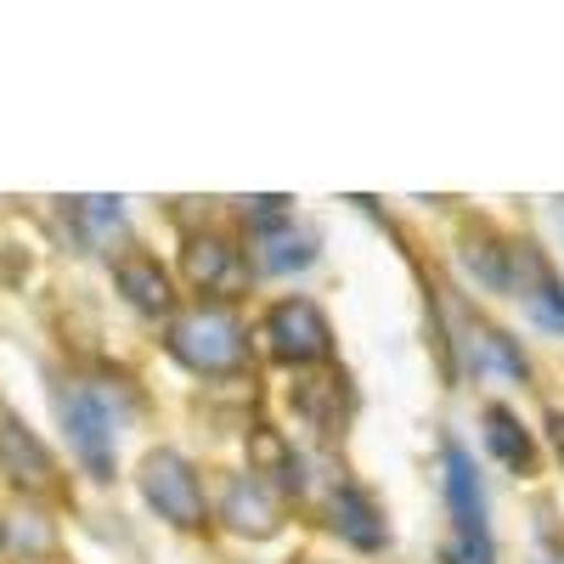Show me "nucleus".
Returning a JSON list of instances; mask_svg holds the SVG:
<instances>
[{"mask_svg":"<svg viewBox=\"0 0 564 564\" xmlns=\"http://www.w3.org/2000/svg\"><path fill=\"white\" fill-rule=\"evenodd\" d=\"M220 513H226V525L243 531V536H271L276 531V502H271V491L254 475H238V480L226 486Z\"/></svg>","mask_w":564,"mask_h":564,"instance_id":"nucleus-10","label":"nucleus"},{"mask_svg":"<svg viewBox=\"0 0 564 564\" xmlns=\"http://www.w3.org/2000/svg\"><path fill=\"white\" fill-rule=\"evenodd\" d=\"M536 564H564V536H547V542L536 547Z\"/></svg>","mask_w":564,"mask_h":564,"instance_id":"nucleus-20","label":"nucleus"},{"mask_svg":"<svg viewBox=\"0 0 564 564\" xmlns=\"http://www.w3.org/2000/svg\"><path fill=\"white\" fill-rule=\"evenodd\" d=\"M446 502H452V520H457V536L452 542H475V547H491L486 536V491H480V468L457 441H446Z\"/></svg>","mask_w":564,"mask_h":564,"instance_id":"nucleus-5","label":"nucleus"},{"mask_svg":"<svg viewBox=\"0 0 564 564\" xmlns=\"http://www.w3.org/2000/svg\"><path fill=\"white\" fill-rule=\"evenodd\" d=\"M249 452H254V475H265V480H276V486H300V463H294L289 441H282L276 430H254V435H249ZM265 480H260V486H265Z\"/></svg>","mask_w":564,"mask_h":564,"instance_id":"nucleus-15","label":"nucleus"},{"mask_svg":"<svg viewBox=\"0 0 564 564\" xmlns=\"http://www.w3.org/2000/svg\"><path fill=\"white\" fill-rule=\"evenodd\" d=\"M186 276L204 294H238L243 289V260L226 238H193L186 243Z\"/></svg>","mask_w":564,"mask_h":564,"instance_id":"nucleus-8","label":"nucleus"},{"mask_svg":"<svg viewBox=\"0 0 564 564\" xmlns=\"http://www.w3.org/2000/svg\"><path fill=\"white\" fill-rule=\"evenodd\" d=\"M334 531L345 542H356V547H384V536H390L379 502H372L361 486H339L334 491Z\"/></svg>","mask_w":564,"mask_h":564,"instance_id":"nucleus-11","label":"nucleus"},{"mask_svg":"<svg viewBox=\"0 0 564 564\" xmlns=\"http://www.w3.org/2000/svg\"><path fill=\"white\" fill-rule=\"evenodd\" d=\"M265 339H271V356L289 361V367H311V361L334 356V327H327V316H322L311 300H282V305H271Z\"/></svg>","mask_w":564,"mask_h":564,"instance_id":"nucleus-4","label":"nucleus"},{"mask_svg":"<svg viewBox=\"0 0 564 564\" xmlns=\"http://www.w3.org/2000/svg\"><path fill=\"white\" fill-rule=\"evenodd\" d=\"M119 294L135 305V311H148V316H164L175 305V289H170V271L153 260V254H124L119 260Z\"/></svg>","mask_w":564,"mask_h":564,"instance_id":"nucleus-9","label":"nucleus"},{"mask_svg":"<svg viewBox=\"0 0 564 564\" xmlns=\"http://www.w3.org/2000/svg\"><path fill=\"white\" fill-rule=\"evenodd\" d=\"M57 417H63V430H68L74 457L97 480H108L113 475V412H108V401L90 390V384H63L57 390Z\"/></svg>","mask_w":564,"mask_h":564,"instance_id":"nucleus-3","label":"nucleus"},{"mask_svg":"<svg viewBox=\"0 0 564 564\" xmlns=\"http://www.w3.org/2000/svg\"><path fill=\"white\" fill-rule=\"evenodd\" d=\"M294 406L316 423L322 435H334L339 423H345L350 390H345V379H311V384H300V390H294Z\"/></svg>","mask_w":564,"mask_h":564,"instance_id":"nucleus-14","label":"nucleus"},{"mask_svg":"<svg viewBox=\"0 0 564 564\" xmlns=\"http://www.w3.org/2000/svg\"><path fill=\"white\" fill-rule=\"evenodd\" d=\"M441 558H446V564H497L491 547H475V542H446Z\"/></svg>","mask_w":564,"mask_h":564,"instance_id":"nucleus-19","label":"nucleus"},{"mask_svg":"<svg viewBox=\"0 0 564 564\" xmlns=\"http://www.w3.org/2000/svg\"><path fill=\"white\" fill-rule=\"evenodd\" d=\"M68 209H74V220L90 231V238H102V231H119V226H124L119 198H74Z\"/></svg>","mask_w":564,"mask_h":564,"instance_id":"nucleus-18","label":"nucleus"},{"mask_svg":"<svg viewBox=\"0 0 564 564\" xmlns=\"http://www.w3.org/2000/svg\"><path fill=\"white\" fill-rule=\"evenodd\" d=\"M553 441H558V452H564V417L553 412Z\"/></svg>","mask_w":564,"mask_h":564,"instance_id":"nucleus-21","label":"nucleus"},{"mask_svg":"<svg viewBox=\"0 0 564 564\" xmlns=\"http://www.w3.org/2000/svg\"><path fill=\"white\" fill-rule=\"evenodd\" d=\"M316 260V231H305L289 215H271L254 226V265L260 271H300Z\"/></svg>","mask_w":564,"mask_h":564,"instance_id":"nucleus-7","label":"nucleus"},{"mask_svg":"<svg viewBox=\"0 0 564 564\" xmlns=\"http://www.w3.org/2000/svg\"><path fill=\"white\" fill-rule=\"evenodd\" d=\"M475 356H480L486 367H502L508 379H525V356L513 350V339L497 334V327H475Z\"/></svg>","mask_w":564,"mask_h":564,"instance_id":"nucleus-16","label":"nucleus"},{"mask_svg":"<svg viewBox=\"0 0 564 564\" xmlns=\"http://www.w3.org/2000/svg\"><path fill=\"white\" fill-rule=\"evenodd\" d=\"M141 497H148L153 513H164V520L181 525V531H198L209 520L204 486H198L193 463H186L181 452H148L141 457Z\"/></svg>","mask_w":564,"mask_h":564,"instance_id":"nucleus-2","label":"nucleus"},{"mask_svg":"<svg viewBox=\"0 0 564 564\" xmlns=\"http://www.w3.org/2000/svg\"><path fill=\"white\" fill-rule=\"evenodd\" d=\"M170 356L186 361L193 372H209V379H220V372H238L243 356H249V339H243V322L231 316V305H186L170 316Z\"/></svg>","mask_w":564,"mask_h":564,"instance_id":"nucleus-1","label":"nucleus"},{"mask_svg":"<svg viewBox=\"0 0 564 564\" xmlns=\"http://www.w3.org/2000/svg\"><path fill=\"white\" fill-rule=\"evenodd\" d=\"M486 446H491L497 463L513 468V475H531L536 468V446H531V435L520 430V417H513L508 406H486Z\"/></svg>","mask_w":564,"mask_h":564,"instance_id":"nucleus-12","label":"nucleus"},{"mask_svg":"<svg viewBox=\"0 0 564 564\" xmlns=\"http://www.w3.org/2000/svg\"><path fill=\"white\" fill-rule=\"evenodd\" d=\"M0 536H7L12 553H45L52 547V525H45L40 513H12V520L0 525Z\"/></svg>","mask_w":564,"mask_h":564,"instance_id":"nucleus-17","label":"nucleus"},{"mask_svg":"<svg viewBox=\"0 0 564 564\" xmlns=\"http://www.w3.org/2000/svg\"><path fill=\"white\" fill-rule=\"evenodd\" d=\"M513 271H520V300H525V311H531L542 327L564 334V282H558V271L542 260V249H536V243H513V249H508V282H513Z\"/></svg>","mask_w":564,"mask_h":564,"instance_id":"nucleus-6","label":"nucleus"},{"mask_svg":"<svg viewBox=\"0 0 564 564\" xmlns=\"http://www.w3.org/2000/svg\"><path fill=\"white\" fill-rule=\"evenodd\" d=\"M0 463H7L12 480H23V486H52V463H45L40 441H29V430L18 417L0 423Z\"/></svg>","mask_w":564,"mask_h":564,"instance_id":"nucleus-13","label":"nucleus"}]
</instances>
